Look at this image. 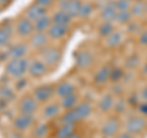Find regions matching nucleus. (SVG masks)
<instances>
[{"label": "nucleus", "instance_id": "f257e3e1", "mask_svg": "<svg viewBox=\"0 0 147 138\" xmlns=\"http://www.w3.org/2000/svg\"><path fill=\"white\" fill-rule=\"evenodd\" d=\"M30 60L27 58L20 59H9V61L5 65V72L11 78H20L24 77L26 72H28Z\"/></svg>", "mask_w": 147, "mask_h": 138}, {"label": "nucleus", "instance_id": "f03ea898", "mask_svg": "<svg viewBox=\"0 0 147 138\" xmlns=\"http://www.w3.org/2000/svg\"><path fill=\"white\" fill-rule=\"evenodd\" d=\"M63 52L57 47H45L40 50V60L48 67H55L61 61Z\"/></svg>", "mask_w": 147, "mask_h": 138}, {"label": "nucleus", "instance_id": "7ed1b4c3", "mask_svg": "<svg viewBox=\"0 0 147 138\" xmlns=\"http://www.w3.org/2000/svg\"><path fill=\"white\" fill-rule=\"evenodd\" d=\"M121 127L120 119L118 116H110L107 120H104L100 125V135L104 138H115L119 135Z\"/></svg>", "mask_w": 147, "mask_h": 138}, {"label": "nucleus", "instance_id": "20e7f679", "mask_svg": "<svg viewBox=\"0 0 147 138\" xmlns=\"http://www.w3.org/2000/svg\"><path fill=\"white\" fill-rule=\"evenodd\" d=\"M147 127V120L144 115H139V116H132L127 119L126 122L124 123V128L125 132H127L131 136H137L145 131Z\"/></svg>", "mask_w": 147, "mask_h": 138}, {"label": "nucleus", "instance_id": "39448f33", "mask_svg": "<svg viewBox=\"0 0 147 138\" xmlns=\"http://www.w3.org/2000/svg\"><path fill=\"white\" fill-rule=\"evenodd\" d=\"M15 32L17 33V36L22 37H31L32 34L34 33V22H32L30 18L25 17H20L16 21L15 25Z\"/></svg>", "mask_w": 147, "mask_h": 138}, {"label": "nucleus", "instance_id": "423d86ee", "mask_svg": "<svg viewBox=\"0 0 147 138\" xmlns=\"http://www.w3.org/2000/svg\"><path fill=\"white\" fill-rule=\"evenodd\" d=\"M34 123V116L33 115H28V114H21L12 120V126L15 128V131L17 132H22L28 130L30 127L33 126Z\"/></svg>", "mask_w": 147, "mask_h": 138}, {"label": "nucleus", "instance_id": "0eeeda50", "mask_svg": "<svg viewBox=\"0 0 147 138\" xmlns=\"http://www.w3.org/2000/svg\"><path fill=\"white\" fill-rule=\"evenodd\" d=\"M54 93H55V87L50 84H43L34 88L33 96L38 103H47L53 98Z\"/></svg>", "mask_w": 147, "mask_h": 138}, {"label": "nucleus", "instance_id": "6e6552de", "mask_svg": "<svg viewBox=\"0 0 147 138\" xmlns=\"http://www.w3.org/2000/svg\"><path fill=\"white\" fill-rule=\"evenodd\" d=\"M38 109V102L34 99L33 95H26L18 102V111L21 114L33 115Z\"/></svg>", "mask_w": 147, "mask_h": 138}, {"label": "nucleus", "instance_id": "1a4fd4ad", "mask_svg": "<svg viewBox=\"0 0 147 138\" xmlns=\"http://www.w3.org/2000/svg\"><path fill=\"white\" fill-rule=\"evenodd\" d=\"M117 13L118 10L114 0H105L103 3V6L100 7V17H102V20L107 22H115Z\"/></svg>", "mask_w": 147, "mask_h": 138}, {"label": "nucleus", "instance_id": "9d476101", "mask_svg": "<svg viewBox=\"0 0 147 138\" xmlns=\"http://www.w3.org/2000/svg\"><path fill=\"white\" fill-rule=\"evenodd\" d=\"M48 66L40 60V59H34V60L30 61L28 65V73L31 77L33 78H42L43 76L47 75Z\"/></svg>", "mask_w": 147, "mask_h": 138}, {"label": "nucleus", "instance_id": "9b49d317", "mask_svg": "<svg viewBox=\"0 0 147 138\" xmlns=\"http://www.w3.org/2000/svg\"><path fill=\"white\" fill-rule=\"evenodd\" d=\"M93 55L88 50H82V52L77 53L75 56V65L80 70H87L92 66L93 64Z\"/></svg>", "mask_w": 147, "mask_h": 138}, {"label": "nucleus", "instance_id": "f8f14e48", "mask_svg": "<svg viewBox=\"0 0 147 138\" xmlns=\"http://www.w3.org/2000/svg\"><path fill=\"white\" fill-rule=\"evenodd\" d=\"M49 37L47 32H34L33 34L30 37V47L33 49H39L42 50L43 48L48 47Z\"/></svg>", "mask_w": 147, "mask_h": 138}, {"label": "nucleus", "instance_id": "ddd939ff", "mask_svg": "<svg viewBox=\"0 0 147 138\" xmlns=\"http://www.w3.org/2000/svg\"><path fill=\"white\" fill-rule=\"evenodd\" d=\"M69 29H70L69 25H60V23H54L53 22L52 26L49 27V29L47 31V34L50 39L59 40L69 33Z\"/></svg>", "mask_w": 147, "mask_h": 138}, {"label": "nucleus", "instance_id": "4468645a", "mask_svg": "<svg viewBox=\"0 0 147 138\" xmlns=\"http://www.w3.org/2000/svg\"><path fill=\"white\" fill-rule=\"evenodd\" d=\"M27 53H28V45L25 43H16L11 45L7 49V58L9 59H20V58H26Z\"/></svg>", "mask_w": 147, "mask_h": 138}, {"label": "nucleus", "instance_id": "2eb2a0df", "mask_svg": "<svg viewBox=\"0 0 147 138\" xmlns=\"http://www.w3.org/2000/svg\"><path fill=\"white\" fill-rule=\"evenodd\" d=\"M47 9L43 6L37 5L36 3H33L32 5H30L26 9V17L30 18L32 22H36L37 20H39L40 17H43L47 15Z\"/></svg>", "mask_w": 147, "mask_h": 138}, {"label": "nucleus", "instance_id": "dca6fc26", "mask_svg": "<svg viewBox=\"0 0 147 138\" xmlns=\"http://www.w3.org/2000/svg\"><path fill=\"white\" fill-rule=\"evenodd\" d=\"M13 29H15V26L10 21L3 22V25L0 26V47H5L10 42Z\"/></svg>", "mask_w": 147, "mask_h": 138}, {"label": "nucleus", "instance_id": "f3484780", "mask_svg": "<svg viewBox=\"0 0 147 138\" xmlns=\"http://www.w3.org/2000/svg\"><path fill=\"white\" fill-rule=\"evenodd\" d=\"M115 100H117L115 96L112 93H107L102 95L98 102V110L100 113H109L110 110H113Z\"/></svg>", "mask_w": 147, "mask_h": 138}, {"label": "nucleus", "instance_id": "a211bd4d", "mask_svg": "<svg viewBox=\"0 0 147 138\" xmlns=\"http://www.w3.org/2000/svg\"><path fill=\"white\" fill-rule=\"evenodd\" d=\"M61 111V107L60 104L57 103H49L47 104L42 110V116L44 120H53V119L58 117L60 115Z\"/></svg>", "mask_w": 147, "mask_h": 138}, {"label": "nucleus", "instance_id": "6ab92c4d", "mask_svg": "<svg viewBox=\"0 0 147 138\" xmlns=\"http://www.w3.org/2000/svg\"><path fill=\"white\" fill-rule=\"evenodd\" d=\"M110 68H112V67L104 65V66L99 67L98 70L96 71L94 77H93V82L96 84H97V86H102L107 81L110 80Z\"/></svg>", "mask_w": 147, "mask_h": 138}, {"label": "nucleus", "instance_id": "aec40b11", "mask_svg": "<svg viewBox=\"0 0 147 138\" xmlns=\"http://www.w3.org/2000/svg\"><path fill=\"white\" fill-rule=\"evenodd\" d=\"M74 110H75L77 117H79V121H82V120H86V119L91 115L92 105L88 102H81L74 108Z\"/></svg>", "mask_w": 147, "mask_h": 138}, {"label": "nucleus", "instance_id": "412c9836", "mask_svg": "<svg viewBox=\"0 0 147 138\" xmlns=\"http://www.w3.org/2000/svg\"><path fill=\"white\" fill-rule=\"evenodd\" d=\"M74 93H76V87L70 82H61V83L55 86V94L59 95L60 98H64V96Z\"/></svg>", "mask_w": 147, "mask_h": 138}, {"label": "nucleus", "instance_id": "4be33fe9", "mask_svg": "<svg viewBox=\"0 0 147 138\" xmlns=\"http://www.w3.org/2000/svg\"><path fill=\"white\" fill-rule=\"evenodd\" d=\"M123 42H124V34L120 31H117V29L105 38V44H107V47L113 48V49L120 47L123 44Z\"/></svg>", "mask_w": 147, "mask_h": 138}, {"label": "nucleus", "instance_id": "5701e85b", "mask_svg": "<svg viewBox=\"0 0 147 138\" xmlns=\"http://www.w3.org/2000/svg\"><path fill=\"white\" fill-rule=\"evenodd\" d=\"M76 123H61L55 133V138H67L76 131Z\"/></svg>", "mask_w": 147, "mask_h": 138}, {"label": "nucleus", "instance_id": "b1692460", "mask_svg": "<svg viewBox=\"0 0 147 138\" xmlns=\"http://www.w3.org/2000/svg\"><path fill=\"white\" fill-rule=\"evenodd\" d=\"M59 104H60L61 109H64V110L74 109L77 104H79V95H77L76 93L66 95V96H64V98L60 99V103H59Z\"/></svg>", "mask_w": 147, "mask_h": 138}, {"label": "nucleus", "instance_id": "393cba45", "mask_svg": "<svg viewBox=\"0 0 147 138\" xmlns=\"http://www.w3.org/2000/svg\"><path fill=\"white\" fill-rule=\"evenodd\" d=\"M52 23H53V20L48 15L40 17L39 20H37L34 22V32H47L49 29V27L52 26Z\"/></svg>", "mask_w": 147, "mask_h": 138}, {"label": "nucleus", "instance_id": "a878e982", "mask_svg": "<svg viewBox=\"0 0 147 138\" xmlns=\"http://www.w3.org/2000/svg\"><path fill=\"white\" fill-rule=\"evenodd\" d=\"M52 20L54 23H60V25H70L72 17L69 15L66 11L64 10H58L54 12V15L52 16Z\"/></svg>", "mask_w": 147, "mask_h": 138}, {"label": "nucleus", "instance_id": "bb28decb", "mask_svg": "<svg viewBox=\"0 0 147 138\" xmlns=\"http://www.w3.org/2000/svg\"><path fill=\"white\" fill-rule=\"evenodd\" d=\"M130 12L132 17H141L146 13V4L144 0H136L132 1V5L130 7Z\"/></svg>", "mask_w": 147, "mask_h": 138}, {"label": "nucleus", "instance_id": "cd10ccee", "mask_svg": "<svg viewBox=\"0 0 147 138\" xmlns=\"http://www.w3.org/2000/svg\"><path fill=\"white\" fill-rule=\"evenodd\" d=\"M81 5H82L81 0H69L65 11L72 18L74 17H79V13H80V10H81Z\"/></svg>", "mask_w": 147, "mask_h": 138}, {"label": "nucleus", "instance_id": "c85d7f7f", "mask_svg": "<svg viewBox=\"0 0 147 138\" xmlns=\"http://www.w3.org/2000/svg\"><path fill=\"white\" fill-rule=\"evenodd\" d=\"M48 133H49V126L47 122H39L33 126L32 135H33L34 138H44L48 136Z\"/></svg>", "mask_w": 147, "mask_h": 138}, {"label": "nucleus", "instance_id": "c756f323", "mask_svg": "<svg viewBox=\"0 0 147 138\" xmlns=\"http://www.w3.org/2000/svg\"><path fill=\"white\" fill-rule=\"evenodd\" d=\"M114 31H115V27H114L113 22L103 21L98 27V33L100 37H103V38H107V37L112 34Z\"/></svg>", "mask_w": 147, "mask_h": 138}, {"label": "nucleus", "instance_id": "7c9ffc66", "mask_svg": "<svg viewBox=\"0 0 147 138\" xmlns=\"http://www.w3.org/2000/svg\"><path fill=\"white\" fill-rule=\"evenodd\" d=\"M61 123H77L80 122L79 121V117L75 113L74 109H70V110H65V113L61 115V117L59 119Z\"/></svg>", "mask_w": 147, "mask_h": 138}, {"label": "nucleus", "instance_id": "2f4dec72", "mask_svg": "<svg viewBox=\"0 0 147 138\" xmlns=\"http://www.w3.org/2000/svg\"><path fill=\"white\" fill-rule=\"evenodd\" d=\"M0 99L10 103L15 99V92L9 86H1L0 87Z\"/></svg>", "mask_w": 147, "mask_h": 138}, {"label": "nucleus", "instance_id": "473e14b6", "mask_svg": "<svg viewBox=\"0 0 147 138\" xmlns=\"http://www.w3.org/2000/svg\"><path fill=\"white\" fill-rule=\"evenodd\" d=\"M115 22H118L119 25H129L130 22H132V15L130 10H124V11H118Z\"/></svg>", "mask_w": 147, "mask_h": 138}, {"label": "nucleus", "instance_id": "72a5a7b5", "mask_svg": "<svg viewBox=\"0 0 147 138\" xmlns=\"http://www.w3.org/2000/svg\"><path fill=\"white\" fill-rule=\"evenodd\" d=\"M125 77V72L121 67H112L110 68V81H113L114 83H118Z\"/></svg>", "mask_w": 147, "mask_h": 138}, {"label": "nucleus", "instance_id": "f704fd0d", "mask_svg": "<svg viewBox=\"0 0 147 138\" xmlns=\"http://www.w3.org/2000/svg\"><path fill=\"white\" fill-rule=\"evenodd\" d=\"M93 12V5L92 3L90 1H84L81 5V10H80V13H79V17L81 18H87L92 15Z\"/></svg>", "mask_w": 147, "mask_h": 138}, {"label": "nucleus", "instance_id": "c9c22d12", "mask_svg": "<svg viewBox=\"0 0 147 138\" xmlns=\"http://www.w3.org/2000/svg\"><path fill=\"white\" fill-rule=\"evenodd\" d=\"M118 11H124V10H130L132 5V0H114Z\"/></svg>", "mask_w": 147, "mask_h": 138}, {"label": "nucleus", "instance_id": "e433bc0d", "mask_svg": "<svg viewBox=\"0 0 147 138\" xmlns=\"http://www.w3.org/2000/svg\"><path fill=\"white\" fill-rule=\"evenodd\" d=\"M113 110L117 113V115L123 114V113L126 110V102H125V100H124L123 98L115 100V104H114Z\"/></svg>", "mask_w": 147, "mask_h": 138}, {"label": "nucleus", "instance_id": "4c0bfd02", "mask_svg": "<svg viewBox=\"0 0 147 138\" xmlns=\"http://www.w3.org/2000/svg\"><path fill=\"white\" fill-rule=\"evenodd\" d=\"M140 64V60H139V56L136 55H131L126 59V62H125V66L129 68V70H132V68H136L139 66Z\"/></svg>", "mask_w": 147, "mask_h": 138}, {"label": "nucleus", "instance_id": "58836bf2", "mask_svg": "<svg viewBox=\"0 0 147 138\" xmlns=\"http://www.w3.org/2000/svg\"><path fill=\"white\" fill-rule=\"evenodd\" d=\"M26 86H27V80L25 77H20V78H16L15 80V88L17 90L24 89Z\"/></svg>", "mask_w": 147, "mask_h": 138}, {"label": "nucleus", "instance_id": "ea45409f", "mask_svg": "<svg viewBox=\"0 0 147 138\" xmlns=\"http://www.w3.org/2000/svg\"><path fill=\"white\" fill-rule=\"evenodd\" d=\"M137 96H139L140 102H147V86L142 87L139 92V94H137Z\"/></svg>", "mask_w": 147, "mask_h": 138}, {"label": "nucleus", "instance_id": "a19ab883", "mask_svg": "<svg viewBox=\"0 0 147 138\" xmlns=\"http://www.w3.org/2000/svg\"><path fill=\"white\" fill-rule=\"evenodd\" d=\"M34 3L37 4V5H39V6H43V7H49V6H52V4H53V0H34Z\"/></svg>", "mask_w": 147, "mask_h": 138}, {"label": "nucleus", "instance_id": "79ce46f5", "mask_svg": "<svg viewBox=\"0 0 147 138\" xmlns=\"http://www.w3.org/2000/svg\"><path fill=\"white\" fill-rule=\"evenodd\" d=\"M139 43L141 45H145V47H147V29L141 32V34L139 37Z\"/></svg>", "mask_w": 147, "mask_h": 138}, {"label": "nucleus", "instance_id": "37998d69", "mask_svg": "<svg viewBox=\"0 0 147 138\" xmlns=\"http://www.w3.org/2000/svg\"><path fill=\"white\" fill-rule=\"evenodd\" d=\"M139 111L141 113V115L146 116L147 115V102H141L139 104Z\"/></svg>", "mask_w": 147, "mask_h": 138}, {"label": "nucleus", "instance_id": "c03bdc74", "mask_svg": "<svg viewBox=\"0 0 147 138\" xmlns=\"http://www.w3.org/2000/svg\"><path fill=\"white\" fill-rule=\"evenodd\" d=\"M115 138H134V136L129 135L127 132H123V133H119V135Z\"/></svg>", "mask_w": 147, "mask_h": 138}, {"label": "nucleus", "instance_id": "a18cd8bd", "mask_svg": "<svg viewBox=\"0 0 147 138\" xmlns=\"http://www.w3.org/2000/svg\"><path fill=\"white\" fill-rule=\"evenodd\" d=\"M9 138H24L18 132H11L10 135H9Z\"/></svg>", "mask_w": 147, "mask_h": 138}, {"label": "nucleus", "instance_id": "49530a36", "mask_svg": "<svg viewBox=\"0 0 147 138\" xmlns=\"http://www.w3.org/2000/svg\"><path fill=\"white\" fill-rule=\"evenodd\" d=\"M67 138H81V133H79V132H74L72 133V135H70V136H69Z\"/></svg>", "mask_w": 147, "mask_h": 138}, {"label": "nucleus", "instance_id": "de8ad7c7", "mask_svg": "<svg viewBox=\"0 0 147 138\" xmlns=\"http://www.w3.org/2000/svg\"><path fill=\"white\" fill-rule=\"evenodd\" d=\"M10 3H11V0H0V5H1L3 7L4 6H7Z\"/></svg>", "mask_w": 147, "mask_h": 138}, {"label": "nucleus", "instance_id": "09e8293b", "mask_svg": "<svg viewBox=\"0 0 147 138\" xmlns=\"http://www.w3.org/2000/svg\"><path fill=\"white\" fill-rule=\"evenodd\" d=\"M142 72H144V75H146V76H147V62L144 65V67H142Z\"/></svg>", "mask_w": 147, "mask_h": 138}, {"label": "nucleus", "instance_id": "8fccbe9b", "mask_svg": "<svg viewBox=\"0 0 147 138\" xmlns=\"http://www.w3.org/2000/svg\"><path fill=\"white\" fill-rule=\"evenodd\" d=\"M145 4H146V13H147V0L145 1Z\"/></svg>", "mask_w": 147, "mask_h": 138}, {"label": "nucleus", "instance_id": "3c124183", "mask_svg": "<svg viewBox=\"0 0 147 138\" xmlns=\"http://www.w3.org/2000/svg\"><path fill=\"white\" fill-rule=\"evenodd\" d=\"M1 9H3V6H1V5H0V12H1Z\"/></svg>", "mask_w": 147, "mask_h": 138}, {"label": "nucleus", "instance_id": "603ef678", "mask_svg": "<svg viewBox=\"0 0 147 138\" xmlns=\"http://www.w3.org/2000/svg\"><path fill=\"white\" fill-rule=\"evenodd\" d=\"M53 1H59V0H53Z\"/></svg>", "mask_w": 147, "mask_h": 138}, {"label": "nucleus", "instance_id": "864d4df0", "mask_svg": "<svg viewBox=\"0 0 147 138\" xmlns=\"http://www.w3.org/2000/svg\"><path fill=\"white\" fill-rule=\"evenodd\" d=\"M132 1H136V0H132Z\"/></svg>", "mask_w": 147, "mask_h": 138}, {"label": "nucleus", "instance_id": "5fc2aeb1", "mask_svg": "<svg viewBox=\"0 0 147 138\" xmlns=\"http://www.w3.org/2000/svg\"><path fill=\"white\" fill-rule=\"evenodd\" d=\"M0 119H1V117H0Z\"/></svg>", "mask_w": 147, "mask_h": 138}]
</instances>
